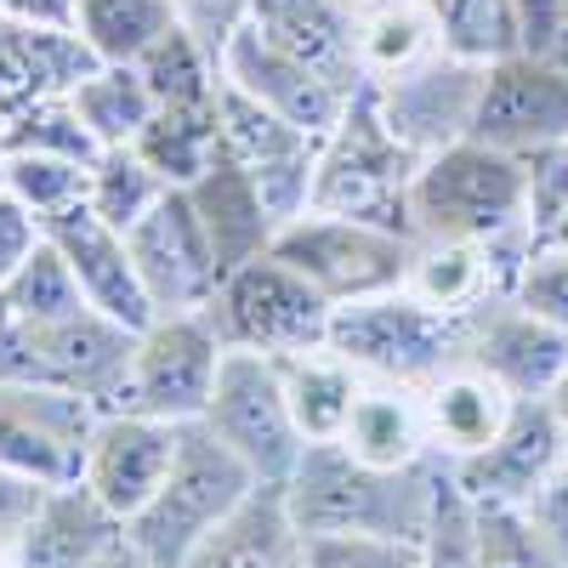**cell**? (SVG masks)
I'll return each instance as SVG.
<instances>
[{
  "instance_id": "obj_1",
  "label": "cell",
  "mask_w": 568,
  "mask_h": 568,
  "mask_svg": "<svg viewBox=\"0 0 568 568\" xmlns=\"http://www.w3.org/2000/svg\"><path fill=\"white\" fill-rule=\"evenodd\" d=\"M444 484V460H420L409 471H382L353 460L342 444H307L284 500H291L302 535H393L420 540Z\"/></svg>"
},
{
  "instance_id": "obj_2",
  "label": "cell",
  "mask_w": 568,
  "mask_h": 568,
  "mask_svg": "<svg viewBox=\"0 0 568 568\" xmlns=\"http://www.w3.org/2000/svg\"><path fill=\"white\" fill-rule=\"evenodd\" d=\"M415 171H420V154L393 136L382 103H375V85L358 80L342 120L318 142V171H313V205L307 211L375 222V227H393V233H409L415 240V227H409Z\"/></svg>"
},
{
  "instance_id": "obj_3",
  "label": "cell",
  "mask_w": 568,
  "mask_h": 568,
  "mask_svg": "<svg viewBox=\"0 0 568 568\" xmlns=\"http://www.w3.org/2000/svg\"><path fill=\"white\" fill-rule=\"evenodd\" d=\"M251 495H256V471L211 426L194 420V426H182V449L165 471V484L125 524V540L154 568H182L200 551V540L216 535Z\"/></svg>"
},
{
  "instance_id": "obj_4",
  "label": "cell",
  "mask_w": 568,
  "mask_h": 568,
  "mask_svg": "<svg viewBox=\"0 0 568 568\" xmlns=\"http://www.w3.org/2000/svg\"><path fill=\"white\" fill-rule=\"evenodd\" d=\"M466 336H471V313L426 307L404 284L347 302L329 318V347L364 382H393V387H433L444 369L466 364Z\"/></svg>"
},
{
  "instance_id": "obj_5",
  "label": "cell",
  "mask_w": 568,
  "mask_h": 568,
  "mask_svg": "<svg viewBox=\"0 0 568 568\" xmlns=\"http://www.w3.org/2000/svg\"><path fill=\"white\" fill-rule=\"evenodd\" d=\"M529 222L524 216V165L478 136H460L449 149L426 154L409 187V227L415 240H471Z\"/></svg>"
},
{
  "instance_id": "obj_6",
  "label": "cell",
  "mask_w": 568,
  "mask_h": 568,
  "mask_svg": "<svg viewBox=\"0 0 568 568\" xmlns=\"http://www.w3.org/2000/svg\"><path fill=\"white\" fill-rule=\"evenodd\" d=\"M205 318L216 324L222 347L291 358V353L329 347V318H336V302L318 296L291 262L267 251V256H256L245 267L222 273Z\"/></svg>"
},
{
  "instance_id": "obj_7",
  "label": "cell",
  "mask_w": 568,
  "mask_h": 568,
  "mask_svg": "<svg viewBox=\"0 0 568 568\" xmlns=\"http://www.w3.org/2000/svg\"><path fill=\"white\" fill-rule=\"evenodd\" d=\"M273 256L291 262L318 296H329L336 307L398 291L415 262V240L375 222H353V216H329V211H302L273 233Z\"/></svg>"
},
{
  "instance_id": "obj_8",
  "label": "cell",
  "mask_w": 568,
  "mask_h": 568,
  "mask_svg": "<svg viewBox=\"0 0 568 568\" xmlns=\"http://www.w3.org/2000/svg\"><path fill=\"white\" fill-rule=\"evenodd\" d=\"M222 358H227V347L205 313H160L149 329H136L131 369H125L114 409L194 426L216 393Z\"/></svg>"
},
{
  "instance_id": "obj_9",
  "label": "cell",
  "mask_w": 568,
  "mask_h": 568,
  "mask_svg": "<svg viewBox=\"0 0 568 568\" xmlns=\"http://www.w3.org/2000/svg\"><path fill=\"white\" fill-rule=\"evenodd\" d=\"M200 426H211V433L256 471V484H278V489L291 484V471L307 449L302 426L291 415V398H284L278 364L267 353H245V347H227L216 393H211Z\"/></svg>"
},
{
  "instance_id": "obj_10",
  "label": "cell",
  "mask_w": 568,
  "mask_h": 568,
  "mask_svg": "<svg viewBox=\"0 0 568 568\" xmlns=\"http://www.w3.org/2000/svg\"><path fill=\"white\" fill-rule=\"evenodd\" d=\"M131 262L136 278L149 291L154 313H205L216 284H222V262L211 251V233L187 200V187H165V200L142 216L131 233Z\"/></svg>"
},
{
  "instance_id": "obj_11",
  "label": "cell",
  "mask_w": 568,
  "mask_h": 568,
  "mask_svg": "<svg viewBox=\"0 0 568 568\" xmlns=\"http://www.w3.org/2000/svg\"><path fill=\"white\" fill-rule=\"evenodd\" d=\"M98 415L103 409L80 393L0 382V466L23 471L34 484H74Z\"/></svg>"
},
{
  "instance_id": "obj_12",
  "label": "cell",
  "mask_w": 568,
  "mask_h": 568,
  "mask_svg": "<svg viewBox=\"0 0 568 568\" xmlns=\"http://www.w3.org/2000/svg\"><path fill=\"white\" fill-rule=\"evenodd\" d=\"M568 466V426L551 409V398H517L500 438L471 460H455L449 478L471 506H517L524 511L557 471Z\"/></svg>"
},
{
  "instance_id": "obj_13",
  "label": "cell",
  "mask_w": 568,
  "mask_h": 568,
  "mask_svg": "<svg viewBox=\"0 0 568 568\" xmlns=\"http://www.w3.org/2000/svg\"><path fill=\"white\" fill-rule=\"evenodd\" d=\"M216 69H222V80H227L233 91H245V98H256L262 109L284 114L291 125H302V131H313V136H324L329 125H336L342 109H347V98L358 91V85L342 91L336 80H324L318 69H307L302 58H291V52H284V45H273L251 18H240V23L222 34Z\"/></svg>"
},
{
  "instance_id": "obj_14",
  "label": "cell",
  "mask_w": 568,
  "mask_h": 568,
  "mask_svg": "<svg viewBox=\"0 0 568 568\" xmlns=\"http://www.w3.org/2000/svg\"><path fill=\"white\" fill-rule=\"evenodd\" d=\"M471 136L500 154H529L540 142L568 136V63L535 52L489 63L478 109H471Z\"/></svg>"
},
{
  "instance_id": "obj_15",
  "label": "cell",
  "mask_w": 568,
  "mask_h": 568,
  "mask_svg": "<svg viewBox=\"0 0 568 568\" xmlns=\"http://www.w3.org/2000/svg\"><path fill=\"white\" fill-rule=\"evenodd\" d=\"M222 142H227V154L256 176L278 227L313 205V171H318V142L324 136L291 125L284 114L262 109L256 98H245V91H233L222 80Z\"/></svg>"
},
{
  "instance_id": "obj_16",
  "label": "cell",
  "mask_w": 568,
  "mask_h": 568,
  "mask_svg": "<svg viewBox=\"0 0 568 568\" xmlns=\"http://www.w3.org/2000/svg\"><path fill=\"white\" fill-rule=\"evenodd\" d=\"M176 449H182V426L154 420V415H131V409H103L98 426H91V438H85L80 484L114 517L131 524L154 500V489L165 484Z\"/></svg>"
},
{
  "instance_id": "obj_17",
  "label": "cell",
  "mask_w": 568,
  "mask_h": 568,
  "mask_svg": "<svg viewBox=\"0 0 568 568\" xmlns=\"http://www.w3.org/2000/svg\"><path fill=\"white\" fill-rule=\"evenodd\" d=\"M369 85H375V103H382L393 136L426 160V154L449 149V142L471 136V109H478V91H484V69L460 63L449 52H433L426 63H415L393 80H369Z\"/></svg>"
},
{
  "instance_id": "obj_18",
  "label": "cell",
  "mask_w": 568,
  "mask_h": 568,
  "mask_svg": "<svg viewBox=\"0 0 568 568\" xmlns=\"http://www.w3.org/2000/svg\"><path fill=\"white\" fill-rule=\"evenodd\" d=\"M34 358H40V375L45 387H63V393H80L98 409H114L120 387H125V369H131V347H136V329L103 318L98 307H80L69 318H52V324H18Z\"/></svg>"
},
{
  "instance_id": "obj_19",
  "label": "cell",
  "mask_w": 568,
  "mask_h": 568,
  "mask_svg": "<svg viewBox=\"0 0 568 568\" xmlns=\"http://www.w3.org/2000/svg\"><path fill=\"white\" fill-rule=\"evenodd\" d=\"M466 364L500 382L511 398H551L568 369V329L524 313L517 302H489L471 313Z\"/></svg>"
},
{
  "instance_id": "obj_20",
  "label": "cell",
  "mask_w": 568,
  "mask_h": 568,
  "mask_svg": "<svg viewBox=\"0 0 568 568\" xmlns=\"http://www.w3.org/2000/svg\"><path fill=\"white\" fill-rule=\"evenodd\" d=\"M45 240H52L63 251V262L74 267L85 307H98L103 318H114L125 329H149L160 318L154 302H149V291H142V278H136L125 233L109 227L91 205H74V211L52 216V222H45Z\"/></svg>"
},
{
  "instance_id": "obj_21",
  "label": "cell",
  "mask_w": 568,
  "mask_h": 568,
  "mask_svg": "<svg viewBox=\"0 0 568 568\" xmlns=\"http://www.w3.org/2000/svg\"><path fill=\"white\" fill-rule=\"evenodd\" d=\"M125 540V517H114L80 478L52 484L18 540V568H91Z\"/></svg>"
},
{
  "instance_id": "obj_22",
  "label": "cell",
  "mask_w": 568,
  "mask_h": 568,
  "mask_svg": "<svg viewBox=\"0 0 568 568\" xmlns=\"http://www.w3.org/2000/svg\"><path fill=\"white\" fill-rule=\"evenodd\" d=\"M187 200H194V211H200V222L211 233V251H216L222 273H233V267H245V262L273 251L278 216L267 211L256 176L227 154V142H222V154L211 160V171L187 187Z\"/></svg>"
},
{
  "instance_id": "obj_23",
  "label": "cell",
  "mask_w": 568,
  "mask_h": 568,
  "mask_svg": "<svg viewBox=\"0 0 568 568\" xmlns=\"http://www.w3.org/2000/svg\"><path fill=\"white\" fill-rule=\"evenodd\" d=\"M245 18L291 58H302L324 80H336L342 91L364 80L353 7H342V0H245Z\"/></svg>"
},
{
  "instance_id": "obj_24",
  "label": "cell",
  "mask_w": 568,
  "mask_h": 568,
  "mask_svg": "<svg viewBox=\"0 0 568 568\" xmlns=\"http://www.w3.org/2000/svg\"><path fill=\"white\" fill-rule=\"evenodd\" d=\"M420 404H426V438H433V455L444 466L489 449L500 438V426L511 420V409H517V398L471 364H455L433 387H420Z\"/></svg>"
},
{
  "instance_id": "obj_25",
  "label": "cell",
  "mask_w": 568,
  "mask_h": 568,
  "mask_svg": "<svg viewBox=\"0 0 568 568\" xmlns=\"http://www.w3.org/2000/svg\"><path fill=\"white\" fill-rule=\"evenodd\" d=\"M182 568H307V535L296 524L291 500L278 484H256V495L227 517L216 535Z\"/></svg>"
},
{
  "instance_id": "obj_26",
  "label": "cell",
  "mask_w": 568,
  "mask_h": 568,
  "mask_svg": "<svg viewBox=\"0 0 568 568\" xmlns=\"http://www.w3.org/2000/svg\"><path fill=\"white\" fill-rule=\"evenodd\" d=\"M353 460L382 466V471H409L420 460H438L426 438V404L420 387H393V382H364L347 433L336 438Z\"/></svg>"
},
{
  "instance_id": "obj_27",
  "label": "cell",
  "mask_w": 568,
  "mask_h": 568,
  "mask_svg": "<svg viewBox=\"0 0 568 568\" xmlns=\"http://www.w3.org/2000/svg\"><path fill=\"white\" fill-rule=\"evenodd\" d=\"M284 398H291V415L302 426L307 444H336L347 433V415L364 393V375L336 353V347H313V353H291L273 358Z\"/></svg>"
},
{
  "instance_id": "obj_28",
  "label": "cell",
  "mask_w": 568,
  "mask_h": 568,
  "mask_svg": "<svg viewBox=\"0 0 568 568\" xmlns=\"http://www.w3.org/2000/svg\"><path fill=\"white\" fill-rule=\"evenodd\" d=\"M136 74H142V85H149L154 109H216V98H222L216 52L187 18L171 23L149 52L136 58Z\"/></svg>"
},
{
  "instance_id": "obj_29",
  "label": "cell",
  "mask_w": 568,
  "mask_h": 568,
  "mask_svg": "<svg viewBox=\"0 0 568 568\" xmlns=\"http://www.w3.org/2000/svg\"><path fill=\"white\" fill-rule=\"evenodd\" d=\"M404 291L420 296L426 307L444 313H478L489 302H500L495 273H489V251L471 240H415V262Z\"/></svg>"
},
{
  "instance_id": "obj_30",
  "label": "cell",
  "mask_w": 568,
  "mask_h": 568,
  "mask_svg": "<svg viewBox=\"0 0 568 568\" xmlns=\"http://www.w3.org/2000/svg\"><path fill=\"white\" fill-rule=\"evenodd\" d=\"M358 69L364 80H393L438 52V29L426 18V0H375L353 12Z\"/></svg>"
},
{
  "instance_id": "obj_31",
  "label": "cell",
  "mask_w": 568,
  "mask_h": 568,
  "mask_svg": "<svg viewBox=\"0 0 568 568\" xmlns=\"http://www.w3.org/2000/svg\"><path fill=\"white\" fill-rule=\"evenodd\" d=\"M74 114L85 120V131L98 136V149H125L142 136V125L154 120V98L142 85L136 63H91L74 91H69Z\"/></svg>"
},
{
  "instance_id": "obj_32",
  "label": "cell",
  "mask_w": 568,
  "mask_h": 568,
  "mask_svg": "<svg viewBox=\"0 0 568 568\" xmlns=\"http://www.w3.org/2000/svg\"><path fill=\"white\" fill-rule=\"evenodd\" d=\"M131 149L171 187H194L211 171V160L222 154V98H216V109H154V120L142 125Z\"/></svg>"
},
{
  "instance_id": "obj_33",
  "label": "cell",
  "mask_w": 568,
  "mask_h": 568,
  "mask_svg": "<svg viewBox=\"0 0 568 568\" xmlns=\"http://www.w3.org/2000/svg\"><path fill=\"white\" fill-rule=\"evenodd\" d=\"M171 23H182L176 0H80L74 34L91 63H136Z\"/></svg>"
},
{
  "instance_id": "obj_34",
  "label": "cell",
  "mask_w": 568,
  "mask_h": 568,
  "mask_svg": "<svg viewBox=\"0 0 568 568\" xmlns=\"http://www.w3.org/2000/svg\"><path fill=\"white\" fill-rule=\"evenodd\" d=\"M426 18L438 29V52H449L460 63L489 69L511 52H524L511 0H426Z\"/></svg>"
},
{
  "instance_id": "obj_35",
  "label": "cell",
  "mask_w": 568,
  "mask_h": 568,
  "mask_svg": "<svg viewBox=\"0 0 568 568\" xmlns=\"http://www.w3.org/2000/svg\"><path fill=\"white\" fill-rule=\"evenodd\" d=\"M165 187L171 182L125 142V149H103L98 160H91V171H85V205L98 211L109 227L131 233L142 216L165 200Z\"/></svg>"
},
{
  "instance_id": "obj_36",
  "label": "cell",
  "mask_w": 568,
  "mask_h": 568,
  "mask_svg": "<svg viewBox=\"0 0 568 568\" xmlns=\"http://www.w3.org/2000/svg\"><path fill=\"white\" fill-rule=\"evenodd\" d=\"M0 307H7L12 324H52V318L80 313L85 296H80V278H74V267L63 262V251H58L52 240H40L34 256H29L7 284H0Z\"/></svg>"
},
{
  "instance_id": "obj_37",
  "label": "cell",
  "mask_w": 568,
  "mask_h": 568,
  "mask_svg": "<svg viewBox=\"0 0 568 568\" xmlns=\"http://www.w3.org/2000/svg\"><path fill=\"white\" fill-rule=\"evenodd\" d=\"M85 160H69V154H7V194L40 216V227L85 205Z\"/></svg>"
},
{
  "instance_id": "obj_38",
  "label": "cell",
  "mask_w": 568,
  "mask_h": 568,
  "mask_svg": "<svg viewBox=\"0 0 568 568\" xmlns=\"http://www.w3.org/2000/svg\"><path fill=\"white\" fill-rule=\"evenodd\" d=\"M0 142H7V154H69V160H98V136L85 131V120L74 114L69 91L63 98H40L29 103L23 114H12L7 125H0Z\"/></svg>"
},
{
  "instance_id": "obj_39",
  "label": "cell",
  "mask_w": 568,
  "mask_h": 568,
  "mask_svg": "<svg viewBox=\"0 0 568 568\" xmlns=\"http://www.w3.org/2000/svg\"><path fill=\"white\" fill-rule=\"evenodd\" d=\"M415 546H420V568H484V551H478V506L460 495V484L449 478V466H444L433 517H426V529H420Z\"/></svg>"
},
{
  "instance_id": "obj_40",
  "label": "cell",
  "mask_w": 568,
  "mask_h": 568,
  "mask_svg": "<svg viewBox=\"0 0 568 568\" xmlns=\"http://www.w3.org/2000/svg\"><path fill=\"white\" fill-rule=\"evenodd\" d=\"M478 551L484 568H562L517 506H478Z\"/></svg>"
},
{
  "instance_id": "obj_41",
  "label": "cell",
  "mask_w": 568,
  "mask_h": 568,
  "mask_svg": "<svg viewBox=\"0 0 568 568\" xmlns=\"http://www.w3.org/2000/svg\"><path fill=\"white\" fill-rule=\"evenodd\" d=\"M517 165H524V216L546 240V233L562 222V211H568V136L517 154Z\"/></svg>"
},
{
  "instance_id": "obj_42",
  "label": "cell",
  "mask_w": 568,
  "mask_h": 568,
  "mask_svg": "<svg viewBox=\"0 0 568 568\" xmlns=\"http://www.w3.org/2000/svg\"><path fill=\"white\" fill-rule=\"evenodd\" d=\"M511 302L535 318H546V324H557V329H568V245L540 240L535 256L524 262V273H517V284H511Z\"/></svg>"
},
{
  "instance_id": "obj_43",
  "label": "cell",
  "mask_w": 568,
  "mask_h": 568,
  "mask_svg": "<svg viewBox=\"0 0 568 568\" xmlns=\"http://www.w3.org/2000/svg\"><path fill=\"white\" fill-rule=\"evenodd\" d=\"M307 568H420V546L393 535H313Z\"/></svg>"
},
{
  "instance_id": "obj_44",
  "label": "cell",
  "mask_w": 568,
  "mask_h": 568,
  "mask_svg": "<svg viewBox=\"0 0 568 568\" xmlns=\"http://www.w3.org/2000/svg\"><path fill=\"white\" fill-rule=\"evenodd\" d=\"M511 18L524 52L568 63V0H511Z\"/></svg>"
},
{
  "instance_id": "obj_45",
  "label": "cell",
  "mask_w": 568,
  "mask_h": 568,
  "mask_svg": "<svg viewBox=\"0 0 568 568\" xmlns=\"http://www.w3.org/2000/svg\"><path fill=\"white\" fill-rule=\"evenodd\" d=\"M524 517L535 524V535L546 540V551L568 568V466L557 471V478L524 506Z\"/></svg>"
},
{
  "instance_id": "obj_46",
  "label": "cell",
  "mask_w": 568,
  "mask_h": 568,
  "mask_svg": "<svg viewBox=\"0 0 568 568\" xmlns=\"http://www.w3.org/2000/svg\"><path fill=\"white\" fill-rule=\"evenodd\" d=\"M45 240V227H40V216H29L12 194H0V284H7L29 256H34V245Z\"/></svg>"
},
{
  "instance_id": "obj_47",
  "label": "cell",
  "mask_w": 568,
  "mask_h": 568,
  "mask_svg": "<svg viewBox=\"0 0 568 568\" xmlns=\"http://www.w3.org/2000/svg\"><path fill=\"white\" fill-rule=\"evenodd\" d=\"M0 18L29 23V29H63V34H74L80 0H0Z\"/></svg>"
},
{
  "instance_id": "obj_48",
  "label": "cell",
  "mask_w": 568,
  "mask_h": 568,
  "mask_svg": "<svg viewBox=\"0 0 568 568\" xmlns=\"http://www.w3.org/2000/svg\"><path fill=\"white\" fill-rule=\"evenodd\" d=\"M91 568H154V562L142 557V551H136L131 540H120V546H114V551H109L103 562H91Z\"/></svg>"
},
{
  "instance_id": "obj_49",
  "label": "cell",
  "mask_w": 568,
  "mask_h": 568,
  "mask_svg": "<svg viewBox=\"0 0 568 568\" xmlns=\"http://www.w3.org/2000/svg\"><path fill=\"white\" fill-rule=\"evenodd\" d=\"M551 409H557L562 426H568V369H562V382H557V393H551Z\"/></svg>"
},
{
  "instance_id": "obj_50",
  "label": "cell",
  "mask_w": 568,
  "mask_h": 568,
  "mask_svg": "<svg viewBox=\"0 0 568 568\" xmlns=\"http://www.w3.org/2000/svg\"><path fill=\"white\" fill-rule=\"evenodd\" d=\"M546 240H551V245H568V211H562V222H557V227L546 233Z\"/></svg>"
},
{
  "instance_id": "obj_51",
  "label": "cell",
  "mask_w": 568,
  "mask_h": 568,
  "mask_svg": "<svg viewBox=\"0 0 568 568\" xmlns=\"http://www.w3.org/2000/svg\"><path fill=\"white\" fill-rule=\"evenodd\" d=\"M0 194H7V142H0Z\"/></svg>"
},
{
  "instance_id": "obj_52",
  "label": "cell",
  "mask_w": 568,
  "mask_h": 568,
  "mask_svg": "<svg viewBox=\"0 0 568 568\" xmlns=\"http://www.w3.org/2000/svg\"><path fill=\"white\" fill-rule=\"evenodd\" d=\"M342 7H353V12H358V7H375V0H342Z\"/></svg>"
},
{
  "instance_id": "obj_53",
  "label": "cell",
  "mask_w": 568,
  "mask_h": 568,
  "mask_svg": "<svg viewBox=\"0 0 568 568\" xmlns=\"http://www.w3.org/2000/svg\"><path fill=\"white\" fill-rule=\"evenodd\" d=\"M0 324H7V307H0Z\"/></svg>"
}]
</instances>
